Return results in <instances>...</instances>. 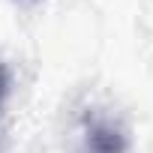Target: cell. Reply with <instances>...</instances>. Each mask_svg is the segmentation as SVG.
I'll return each instance as SVG.
<instances>
[{"mask_svg":"<svg viewBox=\"0 0 153 153\" xmlns=\"http://www.w3.org/2000/svg\"><path fill=\"white\" fill-rule=\"evenodd\" d=\"M84 153H126V132L111 117H87L81 132Z\"/></svg>","mask_w":153,"mask_h":153,"instance_id":"cell-1","label":"cell"},{"mask_svg":"<svg viewBox=\"0 0 153 153\" xmlns=\"http://www.w3.org/2000/svg\"><path fill=\"white\" fill-rule=\"evenodd\" d=\"M3 96H6V75L0 69V108H3Z\"/></svg>","mask_w":153,"mask_h":153,"instance_id":"cell-2","label":"cell"}]
</instances>
